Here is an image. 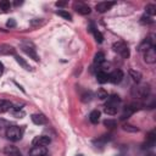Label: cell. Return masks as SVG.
<instances>
[{
    "mask_svg": "<svg viewBox=\"0 0 156 156\" xmlns=\"http://www.w3.org/2000/svg\"><path fill=\"white\" fill-rule=\"evenodd\" d=\"M10 7H11L10 1H7V0H1V1H0V11L6 12V11L10 10Z\"/></svg>",
    "mask_w": 156,
    "mask_h": 156,
    "instance_id": "obj_25",
    "label": "cell"
},
{
    "mask_svg": "<svg viewBox=\"0 0 156 156\" xmlns=\"http://www.w3.org/2000/svg\"><path fill=\"white\" fill-rule=\"evenodd\" d=\"M91 96H93V94H91L90 91H88V93H85V94L82 95V101H83V102L90 101V100H91Z\"/></svg>",
    "mask_w": 156,
    "mask_h": 156,
    "instance_id": "obj_32",
    "label": "cell"
},
{
    "mask_svg": "<svg viewBox=\"0 0 156 156\" xmlns=\"http://www.w3.org/2000/svg\"><path fill=\"white\" fill-rule=\"evenodd\" d=\"M30 118H32V122L34 123V124H38V126H41V124H45L48 121H46V117L44 116V115H41V113H33L32 116H30Z\"/></svg>",
    "mask_w": 156,
    "mask_h": 156,
    "instance_id": "obj_14",
    "label": "cell"
},
{
    "mask_svg": "<svg viewBox=\"0 0 156 156\" xmlns=\"http://www.w3.org/2000/svg\"><path fill=\"white\" fill-rule=\"evenodd\" d=\"M113 5H115V2H113V1H101V2H98V4H96L95 9H96V11H98V12L104 13V12H106V11L111 10V7H112Z\"/></svg>",
    "mask_w": 156,
    "mask_h": 156,
    "instance_id": "obj_7",
    "label": "cell"
},
{
    "mask_svg": "<svg viewBox=\"0 0 156 156\" xmlns=\"http://www.w3.org/2000/svg\"><path fill=\"white\" fill-rule=\"evenodd\" d=\"M104 111H105V113H107V115H110V116H113V115L117 113L118 108H116V107H111V106H105Z\"/></svg>",
    "mask_w": 156,
    "mask_h": 156,
    "instance_id": "obj_29",
    "label": "cell"
},
{
    "mask_svg": "<svg viewBox=\"0 0 156 156\" xmlns=\"http://www.w3.org/2000/svg\"><path fill=\"white\" fill-rule=\"evenodd\" d=\"M119 104H121V98L118 95H116V94H112V95L107 96V101H106L105 106H111V107L118 108Z\"/></svg>",
    "mask_w": 156,
    "mask_h": 156,
    "instance_id": "obj_10",
    "label": "cell"
},
{
    "mask_svg": "<svg viewBox=\"0 0 156 156\" xmlns=\"http://www.w3.org/2000/svg\"><path fill=\"white\" fill-rule=\"evenodd\" d=\"M123 79V72L121 69H116L112 73L108 74V82L113 83V84H118L121 83V80Z\"/></svg>",
    "mask_w": 156,
    "mask_h": 156,
    "instance_id": "obj_8",
    "label": "cell"
},
{
    "mask_svg": "<svg viewBox=\"0 0 156 156\" xmlns=\"http://www.w3.org/2000/svg\"><path fill=\"white\" fill-rule=\"evenodd\" d=\"M56 13H57L58 16L63 17V18L67 20V21H72V16H71V13H68V12L65 11V10H58V11H56Z\"/></svg>",
    "mask_w": 156,
    "mask_h": 156,
    "instance_id": "obj_26",
    "label": "cell"
},
{
    "mask_svg": "<svg viewBox=\"0 0 156 156\" xmlns=\"http://www.w3.org/2000/svg\"><path fill=\"white\" fill-rule=\"evenodd\" d=\"M155 141H156V134H155V132L152 130V132H150V133L147 134V136H146V141H145V144L143 145V147H144V149L152 147V146L155 145Z\"/></svg>",
    "mask_w": 156,
    "mask_h": 156,
    "instance_id": "obj_15",
    "label": "cell"
},
{
    "mask_svg": "<svg viewBox=\"0 0 156 156\" xmlns=\"http://www.w3.org/2000/svg\"><path fill=\"white\" fill-rule=\"evenodd\" d=\"M141 23H152V20H151V17L150 16H143L141 17Z\"/></svg>",
    "mask_w": 156,
    "mask_h": 156,
    "instance_id": "obj_34",
    "label": "cell"
},
{
    "mask_svg": "<svg viewBox=\"0 0 156 156\" xmlns=\"http://www.w3.org/2000/svg\"><path fill=\"white\" fill-rule=\"evenodd\" d=\"M11 108H12V102L11 101L4 100V99L0 100V113H5V112L10 111Z\"/></svg>",
    "mask_w": 156,
    "mask_h": 156,
    "instance_id": "obj_17",
    "label": "cell"
},
{
    "mask_svg": "<svg viewBox=\"0 0 156 156\" xmlns=\"http://www.w3.org/2000/svg\"><path fill=\"white\" fill-rule=\"evenodd\" d=\"M2 71H4V66H2V63L0 62V76L2 74Z\"/></svg>",
    "mask_w": 156,
    "mask_h": 156,
    "instance_id": "obj_37",
    "label": "cell"
},
{
    "mask_svg": "<svg viewBox=\"0 0 156 156\" xmlns=\"http://www.w3.org/2000/svg\"><path fill=\"white\" fill-rule=\"evenodd\" d=\"M110 139H111V138H110V135H102L101 138L96 139L94 143H95V144H101V145H104V144H106V143H107Z\"/></svg>",
    "mask_w": 156,
    "mask_h": 156,
    "instance_id": "obj_30",
    "label": "cell"
},
{
    "mask_svg": "<svg viewBox=\"0 0 156 156\" xmlns=\"http://www.w3.org/2000/svg\"><path fill=\"white\" fill-rule=\"evenodd\" d=\"M112 49H113V51L118 52L123 58H128V57H129V55H130V52H129V49H128L127 44H126V43H123V41H117V43H115V44L112 45Z\"/></svg>",
    "mask_w": 156,
    "mask_h": 156,
    "instance_id": "obj_4",
    "label": "cell"
},
{
    "mask_svg": "<svg viewBox=\"0 0 156 156\" xmlns=\"http://www.w3.org/2000/svg\"><path fill=\"white\" fill-rule=\"evenodd\" d=\"M30 156H48V150L45 146H33L29 151Z\"/></svg>",
    "mask_w": 156,
    "mask_h": 156,
    "instance_id": "obj_11",
    "label": "cell"
},
{
    "mask_svg": "<svg viewBox=\"0 0 156 156\" xmlns=\"http://www.w3.org/2000/svg\"><path fill=\"white\" fill-rule=\"evenodd\" d=\"M149 156H154V154H150V155H149Z\"/></svg>",
    "mask_w": 156,
    "mask_h": 156,
    "instance_id": "obj_39",
    "label": "cell"
},
{
    "mask_svg": "<svg viewBox=\"0 0 156 156\" xmlns=\"http://www.w3.org/2000/svg\"><path fill=\"white\" fill-rule=\"evenodd\" d=\"M4 154H5L6 156H22V155H21V151L18 150V147H16V146H13V145H7V146H5Z\"/></svg>",
    "mask_w": 156,
    "mask_h": 156,
    "instance_id": "obj_13",
    "label": "cell"
},
{
    "mask_svg": "<svg viewBox=\"0 0 156 156\" xmlns=\"http://www.w3.org/2000/svg\"><path fill=\"white\" fill-rule=\"evenodd\" d=\"M107 96H108V94H107V91H106L105 89H102V88H100V89L98 90V98H99L100 100H104V99H107Z\"/></svg>",
    "mask_w": 156,
    "mask_h": 156,
    "instance_id": "obj_31",
    "label": "cell"
},
{
    "mask_svg": "<svg viewBox=\"0 0 156 156\" xmlns=\"http://www.w3.org/2000/svg\"><path fill=\"white\" fill-rule=\"evenodd\" d=\"M23 129L18 126H9L6 129V138L11 141H18L22 139Z\"/></svg>",
    "mask_w": 156,
    "mask_h": 156,
    "instance_id": "obj_2",
    "label": "cell"
},
{
    "mask_svg": "<svg viewBox=\"0 0 156 156\" xmlns=\"http://www.w3.org/2000/svg\"><path fill=\"white\" fill-rule=\"evenodd\" d=\"M65 5H66L65 1H57V2H56V6H58V7H62V6H65Z\"/></svg>",
    "mask_w": 156,
    "mask_h": 156,
    "instance_id": "obj_36",
    "label": "cell"
},
{
    "mask_svg": "<svg viewBox=\"0 0 156 156\" xmlns=\"http://www.w3.org/2000/svg\"><path fill=\"white\" fill-rule=\"evenodd\" d=\"M51 143V139L46 135H40V136H35L33 139V145L34 146H46Z\"/></svg>",
    "mask_w": 156,
    "mask_h": 156,
    "instance_id": "obj_9",
    "label": "cell"
},
{
    "mask_svg": "<svg viewBox=\"0 0 156 156\" xmlns=\"http://www.w3.org/2000/svg\"><path fill=\"white\" fill-rule=\"evenodd\" d=\"M90 32L94 34V37H95V39H96V41L98 43H102V40H104V35L96 29V28H94V26L91 24L90 26Z\"/></svg>",
    "mask_w": 156,
    "mask_h": 156,
    "instance_id": "obj_20",
    "label": "cell"
},
{
    "mask_svg": "<svg viewBox=\"0 0 156 156\" xmlns=\"http://www.w3.org/2000/svg\"><path fill=\"white\" fill-rule=\"evenodd\" d=\"M96 79H98V82H99L100 84H104V83L108 82V74H107L105 71L100 69V71H98V73H96Z\"/></svg>",
    "mask_w": 156,
    "mask_h": 156,
    "instance_id": "obj_18",
    "label": "cell"
},
{
    "mask_svg": "<svg viewBox=\"0 0 156 156\" xmlns=\"http://www.w3.org/2000/svg\"><path fill=\"white\" fill-rule=\"evenodd\" d=\"M21 49H22V51H23L24 54H27L30 58H33L34 61H39V56H38V54H37V51H35V46L33 45V43L27 41V40H23V41L21 43Z\"/></svg>",
    "mask_w": 156,
    "mask_h": 156,
    "instance_id": "obj_3",
    "label": "cell"
},
{
    "mask_svg": "<svg viewBox=\"0 0 156 156\" xmlns=\"http://www.w3.org/2000/svg\"><path fill=\"white\" fill-rule=\"evenodd\" d=\"M73 7H74V10H76L78 13H80V15H89V13H90V7H89L88 5H85V4L76 2V4L73 5Z\"/></svg>",
    "mask_w": 156,
    "mask_h": 156,
    "instance_id": "obj_12",
    "label": "cell"
},
{
    "mask_svg": "<svg viewBox=\"0 0 156 156\" xmlns=\"http://www.w3.org/2000/svg\"><path fill=\"white\" fill-rule=\"evenodd\" d=\"M104 126L105 127H107V128H110V129H112V128H115L116 126H117V122L115 121V119H105L104 121Z\"/></svg>",
    "mask_w": 156,
    "mask_h": 156,
    "instance_id": "obj_28",
    "label": "cell"
},
{
    "mask_svg": "<svg viewBox=\"0 0 156 156\" xmlns=\"http://www.w3.org/2000/svg\"><path fill=\"white\" fill-rule=\"evenodd\" d=\"M21 4H22V1H16V2H15L16 6H18V5H21Z\"/></svg>",
    "mask_w": 156,
    "mask_h": 156,
    "instance_id": "obj_38",
    "label": "cell"
},
{
    "mask_svg": "<svg viewBox=\"0 0 156 156\" xmlns=\"http://www.w3.org/2000/svg\"><path fill=\"white\" fill-rule=\"evenodd\" d=\"M132 95L136 99H146L150 95V85L144 84H136L132 88Z\"/></svg>",
    "mask_w": 156,
    "mask_h": 156,
    "instance_id": "obj_1",
    "label": "cell"
},
{
    "mask_svg": "<svg viewBox=\"0 0 156 156\" xmlns=\"http://www.w3.org/2000/svg\"><path fill=\"white\" fill-rule=\"evenodd\" d=\"M145 11H146V13L151 17V16H154V15L156 13V6H155L154 4H147L146 7H145Z\"/></svg>",
    "mask_w": 156,
    "mask_h": 156,
    "instance_id": "obj_24",
    "label": "cell"
},
{
    "mask_svg": "<svg viewBox=\"0 0 156 156\" xmlns=\"http://www.w3.org/2000/svg\"><path fill=\"white\" fill-rule=\"evenodd\" d=\"M144 60L146 63H155L156 62V50L155 46L149 48L147 50L144 51Z\"/></svg>",
    "mask_w": 156,
    "mask_h": 156,
    "instance_id": "obj_5",
    "label": "cell"
},
{
    "mask_svg": "<svg viewBox=\"0 0 156 156\" xmlns=\"http://www.w3.org/2000/svg\"><path fill=\"white\" fill-rule=\"evenodd\" d=\"M138 105L136 104H132V105H128V106H126L124 108H123V112L121 113V119L122 121H124V119H127V118H129L134 112H135V110H138V107H136Z\"/></svg>",
    "mask_w": 156,
    "mask_h": 156,
    "instance_id": "obj_6",
    "label": "cell"
},
{
    "mask_svg": "<svg viewBox=\"0 0 156 156\" xmlns=\"http://www.w3.org/2000/svg\"><path fill=\"white\" fill-rule=\"evenodd\" d=\"M15 58H16V62H17L22 68H24V69H27V71H30V69H32V67L29 66V63H28L23 57L18 56V55H15Z\"/></svg>",
    "mask_w": 156,
    "mask_h": 156,
    "instance_id": "obj_19",
    "label": "cell"
},
{
    "mask_svg": "<svg viewBox=\"0 0 156 156\" xmlns=\"http://www.w3.org/2000/svg\"><path fill=\"white\" fill-rule=\"evenodd\" d=\"M6 27L7 28H15L16 27V21L13 18H10L7 22H6Z\"/></svg>",
    "mask_w": 156,
    "mask_h": 156,
    "instance_id": "obj_33",
    "label": "cell"
},
{
    "mask_svg": "<svg viewBox=\"0 0 156 156\" xmlns=\"http://www.w3.org/2000/svg\"><path fill=\"white\" fill-rule=\"evenodd\" d=\"M40 22H41L40 20H38V18H35V20H33V21L30 22V24H32V26H37V24H40Z\"/></svg>",
    "mask_w": 156,
    "mask_h": 156,
    "instance_id": "obj_35",
    "label": "cell"
},
{
    "mask_svg": "<svg viewBox=\"0 0 156 156\" xmlns=\"http://www.w3.org/2000/svg\"><path fill=\"white\" fill-rule=\"evenodd\" d=\"M104 61H105V55H104V52H96L95 54V56H94V63L95 65H101V63H104Z\"/></svg>",
    "mask_w": 156,
    "mask_h": 156,
    "instance_id": "obj_23",
    "label": "cell"
},
{
    "mask_svg": "<svg viewBox=\"0 0 156 156\" xmlns=\"http://www.w3.org/2000/svg\"><path fill=\"white\" fill-rule=\"evenodd\" d=\"M89 119H90V122L91 123H98L99 122V119H100V111H98V110H94V111H91L90 112V115H89Z\"/></svg>",
    "mask_w": 156,
    "mask_h": 156,
    "instance_id": "obj_21",
    "label": "cell"
},
{
    "mask_svg": "<svg viewBox=\"0 0 156 156\" xmlns=\"http://www.w3.org/2000/svg\"><path fill=\"white\" fill-rule=\"evenodd\" d=\"M122 128H123V130H126V132H130V133H135V132H138V130H139V129H138V127H134V126L128 124V123L123 124V126H122Z\"/></svg>",
    "mask_w": 156,
    "mask_h": 156,
    "instance_id": "obj_27",
    "label": "cell"
},
{
    "mask_svg": "<svg viewBox=\"0 0 156 156\" xmlns=\"http://www.w3.org/2000/svg\"><path fill=\"white\" fill-rule=\"evenodd\" d=\"M0 55H16L15 48L9 44H0Z\"/></svg>",
    "mask_w": 156,
    "mask_h": 156,
    "instance_id": "obj_16",
    "label": "cell"
},
{
    "mask_svg": "<svg viewBox=\"0 0 156 156\" xmlns=\"http://www.w3.org/2000/svg\"><path fill=\"white\" fill-rule=\"evenodd\" d=\"M129 76L132 77V79L136 83H139L141 80V73L139 71H135V69H129Z\"/></svg>",
    "mask_w": 156,
    "mask_h": 156,
    "instance_id": "obj_22",
    "label": "cell"
}]
</instances>
